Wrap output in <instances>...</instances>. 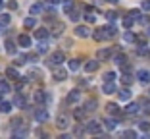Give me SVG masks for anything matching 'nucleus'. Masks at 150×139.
I'll use <instances>...</instances> for the list:
<instances>
[{"mask_svg": "<svg viewBox=\"0 0 150 139\" xmlns=\"http://www.w3.org/2000/svg\"><path fill=\"white\" fill-rule=\"evenodd\" d=\"M66 60V56H64V52H60V50H56V52L50 56V60H48V64L50 66H60V64Z\"/></svg>", "mask_w": 150, "mask_h": 139, "instance_id": "nucleus-1", "label": "nucleus"}, {"mask_svg": "<svg viewBox=\"0 0 150 139\" xmlns=\"http://www.w3.org/2000/svg\"><path fill=\"white\" fill-rule=\"evenodd\" d=\"M79 99H81V93L77 89H73V91H69V93H67L66 103L67 104H77V103H79Z\"/></svg>", "mask_w": 150, "mask_h": 139, "instance_id": "nucleus-2", "label": "nucleus"}, {"mask_svg": "<svg viewBox=\"0 0 150 139\" xmlns=\"http://www.w3.org/2000/svg\"><path fill=\"white\" fill-rule=\"evenodd\" d=\"M67 126H69V118H67L66 114H60V116L56 118V128L58 130H67Z\"/></svg>", "mask_w": 150, "mask_h": 139, "instance_id": "nucleus-3", "label": "nucleus"}, {"mask_svg": "<svg viewBox=\"0 0 150 139\" xmlns=\"http://www.w3.org/2000/svg\"><path fill=\"white\" fill-rule=\"evenodd\" d=\"M75 35L81 37V39H87V37H91V29L87 25H79V27H75Z\"/></svg>", "mask_w": 150, "mask_h": 139, "instance_id": "nucleus-4", "label": "nucleus"}, {"mask_svg": "<svg viewBox=\"0 0 150 139\" xmlns=\"http://www.w3.org/2000/svg\"><path fill=\"white\" fill-rule=\"evenodd\" d=\"M87 131H88V133H93V135H98L102 131V126L98 124V122H88V124H87Z\"/></svg>", "mask_w": 150, "mask_h": 139, "instance_id": "nucleus-5", "label": "nucleus"}, {"mask_svg": "<svg viewBox=\"0 0 150 139\" xmlns=\"http://www.w3.org/2000/svg\"><path fill=\"white\" fill-rule=\"evenodd\" d=\"M93 39H94V41H98V43H100V41H106V39H108V35H106V29H104V27L96 29V31L93 33Z\"/></svg>", "mask_w": 150, "mask_h": 139, "instance_id": "nucleus-6", "label": "nucleus"}, {"mask_svg": "<svg viewBox=\"0 0 150 139\" xmlns=\"http://www.w3.org/2000/svg\"><path fill=\"white\" fill-rule=\"evenodd\" d=\"M18 45H19V46H25V48H29V46H31V37L25 35V33H23V35H19V37H18Z\"/></svg>", "mask_w": 150, "mask_h": 139, "instance_id": "nucleus-7", "label": "nucleus"}, {"mask_svg": "<svg viewBox=\"0 0 150 139\" xmlns=\"http://www.w3.org/2000/svg\"><path fill=\"white\" fill-rule=\"evenodd\" d=\"M35 118H37V122H46L48 120V112H46L44 108H37L35 110Z\"/></svg>", "mask_w": 150, "mask_h": 139, "instance_id": "nucleus-8", "label": "nucleus"}, {"mask_svg": "<svg viewBox=\"0 0 150 139\" xmlns=\"http://www.w3.org/2000/svg\"><path fill=\"white\" fill-rule=\"evenodd\" d=\"M137 77H139L141 83H148V81H150V72H148V70H139Z\"/></svg>", "mask_w": 150, "mask_h": 139, "instance_id": "nucleus-9", "label": "nucleus"}, {"mask_svg": "<svg viewBox=\"0 0 150 139\" xmlns=\"http://www.w3.org/2000/svg\"><path fill=\"white\" fill-rule=\"evenodd\" d=\"M73 116H75V120H77V122H83L85 116H87V110H85V108H75Z\"/></svg>", "mask_w": 150, "mask_h": 139, "instance_id": "nucleus-10", "label": "nucleus"}, {"mask_svg": "<svg viewBox=\"0 0 150 139\" xmlns=\"http://www.w3.org/2000/svg\"><path fill=\"white\" fill-rule=\"evenodd\" d=\"M102 91H104L106 95L115 93V85H114V81H104V87H102Z\"/></svg>", "mask_w": 150, "mask_h": 139, "instance_id": "nucleus-11", "label": "nucleus"}, {"mask_svg": "<svg viewBox=\"0 0 150 139\" xmlns=\"http://www.w3.org/2000/svg\"><path fill=\"white\" fill-rule=\"evenodd\" d=\"M106 110H108V114H110V116H119V114H121V112H119V108H117V104H115V103H110V104L106 106Z\"/></svg>", "mask_w": 150, "mask_h": 139, "instance_id": "nucleus-12", "label": "nucleus"}, {"mask_svg": "<svg viewBox=\"0 0 150 139\" xmlns=\"http://www.w3.org/2000/svg\"><path fill=\"white\" fill-rule=\"evenodd\" d=\"M85 70H87L88 73L96 72V70H98V60H91V62H87V64H85Z\"/></svg>", "mask_w": 150, "mask_h": 139, "instance_id": "nucleus-13", "label": "nucleus"}, {"mask_svg": "<svg viewBox=\"0 0 150 139\" xmlns=\"http://www.w3.org/2000/svg\"><path fill=\"white\" fill-rule=\"evenodd\" d=\"M96 106H98V103H96V99H91V101H87V103H85V110H87V112H93V110H96Z\"/></svg>", "mask_w": 150, "mask_h": 139, "instance_id": "nucleus-14", "label": "nucleus"}, {"mask_svg": "<svg viewBox=\"0 0 150 139\" xmlns=\"http://www.w3.org/2000/svg\"><path fill=\"white\" fill-rule=\"evenodd\" d=\"M67 16H69V19H71V21H79V18H81V14H79V10L75 8V6H73V8L69 10V12H67Z\"/></svg>", "mask_w": 150, "mask_h": 139, "instance_id": "nucleus-15", "label": "nucleus"}, {"mask_svg": "<svg viewBox=\"0 0 150 139\" xmlns=\"http://www.w3.org/2000/svg\"><path fill=\"white\" fill-rule=\"evenodd\" d=\"M35 37H37L39 41L46 39V37H48V29H46V27H40V29H37V31H35Z\"/></svg>", "mask_w": 150, "mask_h": 139, "instance_id": "nucleus-16", "label": "nucleus"}, {"mask_svg": "<svg viewBox=\"0 0 150 139\" xmlns=\"http://www.w3.org/2000/svg\"><path fill=\"white\" fill-rule=\"evenodd\" d=\"M12 104H13V106H18V108H23V106H25V99H23V95H16Z\"/></svg>", "mask_w": 150, "mask_h": 139, "instance_id": "nucleus-17", "label": "nucleus"}, {"mask_svg": "<svg viewBox=\"0 0 150 139\" xmlns=\"http://www.w3.org/2000/svg\"><path fill=\"white\" fill-rule=\"evenodd\" d=\"M117 97H119V101H123V103H125V101L131 99V91H129V89H121V91H117Z\"/></svg>", "mask_w": 150, "mask_h": 139, "instance_id": "nucleus-18", "label": "nucleus"}, {"mask_svg": "<svg viewBox=\"0 0 150 139\" xmlns=\"http://www.w3.org/2000/svg\"><path fill=\"white\" fill-rule=\"evenodd\" d=\"M6 76L10 77V79H19V73H18V70H16V68H6Z\"/></svg>", "mask_w": 150, "mask_h": 139, "instance_id": "nucleus-19", "label": "nucleus"}, {"mask_svg": "<svg viewBox=\"0 0 150 139\" xmlns=\"http://www.w3.org/2000/svg\"><path fill=\"white\" fill-rule=\"evenodd\" d=\"M112 56V50L110 48H102V50H98V60H108Z\"/></svg>", "mask_w": 150, "mask_h": 139, "instance_id": "nucleus-20", "label": "nucleus"}, {"mask_svg": "<svg viewBox=\"0 0 150 139\" xmlns=\"http://www.w3.org/2000/svg\"><path fill=\"white\" fill-rule=\"evenodd\" d=\"M67 66H69L71 72H77V70L81 68V60L79 58H73V60H69V64H67Z\"/></svg>", "mask_w": 150, "mask_h": 139, "instance_id": "nucleus-21", "label": "nucleus"}, {"mask_svg": "<svg viewBox=\"0 0 150 139\" xmlns=\"http://www.w3.org/2000/svg\"><path fill=\"white\" fill-rule=\"evenodd\" d=\"M66 77H67L66 70H54V79H56V81H64Z\"/></svg>", "mask_w": 150, "mask_h": 139, "instance_id": "nucleus-22", "label": "nucleus"}, {"mask_svg": "<svg viewBox=\"0 0 150 139\" xmlns=\"http://www.w3.org/2000/svg\"><path fill=\"white\" fill-rule=\"evenodd\" d=\"M135 43H137L139 46H146V43H148V35H137V37H135Z\"/></svg>", "mask_w": 150, "mask_h": 139, "instance_id": "nucleus-23", "label": "nucleus"}, {"mask_svg": "<svg viewBox=\"0 0 150 139\" xmlns=\"http://www.w3.org/2000/svg\"><path fill=\"white\" fill-rule=\"evenodd\" d=\"M44 99H46V93L44 91H35V95H33V101L35 103H42Z\"/></svg>", "mask_w": 150, "mask_h": 139, "instance_id": "nucleus-24", "label": "nucleus"}, {"mask_svg": "<svg viewBox=\"0 0 150 139\" xmlns=\"http://www.w3.org/2000/svg\"><path fill=\"white\" fill-rule=\"evenodd\" d=\"M115 64H117L119 68L125 66V64H129L127 62V56H125V54H117V56H115Z\"/></svg>", "mask_w": 150, "mask_h": 139, "instance_id": "nucleus-25", "label": "nucleus"}, {"mask_svg": "<svg viewBox=\"0 0 150 139\" xmlns=\"http://www.w3.org/2000/svg\"><path fill=\"white\" fill-rule=\"evenodd\" d=\"M42 10H44L42 4H33L31 8H29V14H31V16H37V14H40Z\"/></svg>", "mask_w": 150, "mask_h": 139, "instance_id": "nucleus-26", "label": "nucleus"}, {"mask_svg": "<svg viewBox=\"0 0 150 139\" xmlns=\"http://www.w3.org/2000/svg\"><path fill=\"white\" fill-rule=\"evenodd\" d=\"M12 110V103H6V101H0V112H10Z\"/></svg>", "mask_w": 150, "mask_h": 139, "instance_id": "nucleus-27", "label": "nucleus"}, {"mask_svg": "<svg viewBox=\"0 0 150 139\" xmlns=\"http://www.w3.org/2000/svg\"><path fill=\"white\" fill-rule=\"evenodd\" d=\"M12 21V16L10 14H0V25H8Z\"/></svg>", "mask_w": 150, "mask_h": 139, "instance_id": "nucleus-28", "label": "nucleus"}, {"mask_svg": "<svg viewBox=\"0 0 150 139\" xmlns=\"http://www.w3.org/2000/svg\"><path fill=\"white\" fill-rule=\"evenodd\" d=\"M35 18H25L23 19V27H25V29H31V27H35Z\"/></svg>", "mask_w": 150, "mask_h": 139, "instance_id": "nucleus-29", "label": "nucleus"}, {"mask_svg": "<svg viewBox=\"0 0 150 139\" xmlns=\"http://www.w3.org/2000/svg\"><path fill=\"white\" fill-rule=\"evenodd\" d=\"M139 110H141L139 104H127V108H125V112H127V114H135V112H139Z\"/></svg>", "mask_w": 150, "mask_h": 139, "instance_id": "nucleus-30", "label": "nucleus"}, {"mask_svg": "<svg viewBox=\"0 0 150 139\" xmlns=\"http://www.w3.org/2000/svg\"><path fill=\"white\" fill-rule=\"evenodd\" d=\"M104 29H106V35H108V39H110V37H115V35H117V29H115V25L104 27Z\"/></svg>", "mask_w": 150, "mask_h": 139, "instance_id": "nucleus-31", "label": "nucleus"}, {"mask_svg": "<svg viewBox=\"0 0 150 139\" xmlns=\"http://www.w3.org/2000/svg\"><path fill=\"white\" fill-rule=\"evenodd\" d=\"M104 124H106V130H114L117 122H115L114 118H106V120H104Z\"/></svg>", "mask_w": 150, "mask_h": 139, "instance_id": "nucleus-32", "label": "nucleus"}, {"mask_svg": "<svg viewBox=\"0 0 150 139\" xmlns=\"http://www.w3.org/2000/svg\"><path fill=\"white\" fill-rule=\"evenodd\" d=\"M133 23H135V19H133L131 16H129V18H123V27H125V29H131Z\"/></svg>", "mask_w": 150, "mask_h": 139, "instance_id": "nucleus-33", "label": "nucleus"}, {"mask_svg": "<svg viewBox=\"0 0 150 139\" xmlns=\"http://www.w3.org/2000/svg\"><path fill=\"white\" fill-rule=\"evenodd\" d=\"M6 50H8V52L10 54H16V45H13V43H12V41H6Z\"/></svg>", "mask_w": 150, "mask_h": 139, "instance_id": "nucleus-34", "label": "nucleus"}, {"mask_svg": "<svg viewBox=\"0 0 150 139\" xmlns=\"http://www.w3.org/2000/svg\"><path fill=\"white\" fill-rule=\"evenodd\" d=\"M121 81H123L125 85H131L133 83V76L131 73H123V76H121Z\"/></svg>", "mask_w": 150, "mask_h": 139, "instance_id": "nucleus-35", "label": "nucleus"}, {"mask_svg": "<svg viewBox=\"0 0 150 139\" xmlns=\"http://www.w3.org/2000/svg\"><path fill=\"white\" fill-rule=\"evenodd\" d=\"M0 93H2V95L10 93V85L6 83V81H0Z\"/></svg>", "mask_w": 150, "mask_h": 139, "instance_id": "nucleus-36", "label": "nucleus"}, {"mask_svg": "<svg viewBox=\"0 0 150 139\" xmlns=\"http://www.w3.org/2000/svg\"><path fill=\"white\" fill-rule=\"evenodd\" d=\"M114 79H115L114 72H106V73H104V81H114Z\"/></svg>", "mask_w": 150, "mask_h": 139, "instance_id": "nucleus-37", "label": "nucleus"}, {"mask_svg": "<svg viewBox=\"0 0 150 139\" xmlns=\"http://www.w3.org/2000/svg\"><path fill=\"white\" fill-rule=\"evenodd\" d=\"M10 124H12L13 128H19V126H21V118H19V116H16L12 122H10Z\"/></svg>", "mask_w": 150, "mask_h": 139, "instance_id": "nucleus-38", "label": "nucleus"}, {"mask_svg": "<svg viewBox=\"0 0 150 139\" xmlns=\"http://www.w3.org/2000/svg\"><path fill=\"white\" fill-rule=\"evenodd\" d=\"M123 41H127V43H133V41H135V35H133V33H125V35H123Z\"/></svg>", "mask_w": 150, "mask_h": 139, "instance_id": "nucleus-39", "label": "nucleus"}, {"mask_svg": "<svg viewBox=\"0 0 150 139\" xmlns=\"http://www.w3.org/2000/svg\"><path fill=\"white\" fill-rule=\"evenodd\" d=\"M39 52H48V45H46L44 41H42V43L39 45Z\"/></svg>", "mask_w": 150, "mask_h": 139, "instance_id": "nucleus-40", "label": "nucleus"}, {"mask_svg": "<svg viewBox=\"0 0 150 139\" xmlns=\"http://www.w3.org/2000/svg\"><path fill=\"white\" fill-rule=\"evenodd\" d=\"M123 137H137V131L127 130V131H123Z\"/></svg>", "mask_w": 150, "mask_h": 139, "instance_id": "nucleus-41", "label": "nucleus"}, {"mask_svg": "<svg viewBox=\"0 0 150 139\" xmlns=\"http://www.w3.org/2000/svg\"><path fill=\"white\" fill-rule=\"evenodd\" d=\"M141 8L144 10V12H150V0H144V2L141 4Z\"/></svg>", "mask_w": 150, "mask_h": 139, "instance_id": "nucleus-42", "label": "nucleus"}, {"mask_svg": "<svg viewBox=\"0 0 150 139\" xmlns=\"http://www.w3.org/2000/svg\"><path fill=\"white\" fill-rule=\"evenodd\" d=\"M129 16H131L133 19H139V18H141V12H139V10H131V14H129Z\"/></svg>", "mask_w": 150, "mask_h": 139, "instance_id": "nucleus-43", "label": "nucleus"}, {"mask_svg": "<svg viewBox=\"0 0 150 139\" xmlns=\"http://www.w3.org/2000/svg\"><path fill=\"white\" fill-rule=\"evenodd\" d=\"M106 18L110 19V21H115V18H117V14H115V12H108V14H106Z\"/></svg>", "mask_w": 150, "mask_h": 139, "instance_id": "nucleus-44", "label": "nucleus"}, {"mask_svg": "<svg viewBox=\"0 0 150 139\" xmlns=\"http://www.w3.org/2000/svg\"><path fill=\"white\" fill-rule=\"evenodd\" d=\"M85 19H87L88 23H94V21H96V18H94L93 14H87V16H85Z\"/></svg>", "mask_w": 150, "mask_h": 139, "instance_id": "nucleus-45", "label": "nucleus"}, {"mask_svg": "<svg viewBox=\"0 0 150 139\" xmlns=\"http://www.w3.org/2000/svg\"><path fill=\"white\" fill-rule=\"evenodd\" d=\"M141 130L142 131H150V124H148V122H142V124H141Z\"/></svg>", "mask_w": 150, "mask_h": 139, "instance_id": "nucleus-46", "label": "nucleus"}, {"mask_svg": "<svg viewBox=\"0 0 150 139\" xmlns=\"http://www.w3.org/2000/svg\"><path fill=\"white\" fill-rule=\"evenodd\" d=\"M142 104H144V112H150V101H142Z\"/></svg>", "mask_w": 150, "mask_h": 139, "instance_id": "nucleus-47", "label": "nucleus"}, {"mask_svg": "<svg viewBox=\"0 0 150 139\" xmlns=\"http://www.w3.org/2000/svg\"><path fill=\"white\" fill-rule=\"evenodd\" d=\"M73 135H83V128H75V130H73Z\"/></svg>", "mask_w": 150, "mask_h": 139, "instance_id": "nucleus-48", "label": "nucleus"}, {"mask_svg": "<svg viewBox=\"0 0 150 139\" xmlns=\"http://www.w3.org/2000/svg\"><path fill=\"white\" fill-rule=\"evenodd\" d=\"M27 130H19V131H13V135H25Z\"/></svg>", "mask_w": 150, "mask_h": 139, "instance_id": "nucleus-49", "label": "nucleus"}, {"mask_svg": "<svg viewBox=\"0 0 150 139\" xmlns=\"http://www.w3.org/2000/svg\"><path fill=\"white\" fill-rule=\"evenodd\" d=\"M8 6H10V10H16V8H18V2H10Z\"/></svg>", "mask_w": 150, "mask_h": 139, "instance_id": "nucleus-50", "label": "nucleus"}, {"mask_svg": "<svg viewBox=\"0 0 150 139\" xmlns=\"http://www.w3.org/2000/svg\"><path fill=\"white\" fill-rule=\"evenodd\" d=\"M4 8V0H0V10Z\"/></svg>", "mask_w": 150, "mask_h": 139, "instance_id": "nucleus-51", "label": "nucleus"}, {"mask_svg": "<svg viewBox=\"0 0 150 139\" xmlns=\"http://www.w3.org/2000/svg\"><path fill=\"white\" fill-rule=\"evenodd\" d=\"M146 35H148V37H150V27H148V31H146Z\"/></svg>", "mask_w": 150, "mask_h": 139, "instance_id": "nucleus-52", "label": "nucleus"}, {"mask_svg": "<svg viewBox=\"0 0 150 139\" xmlns=\"http://www.w3.org/2000/svg\"><path fill=\"white\" fill-rule=\"evenodd\" d=\"M108 2H115V0H108Z\"/></svg>", "mask_w": 150, "mask_h": 139, "instance_id": "nucleus-53", "label": "nucleus"}, {"mask_svg": "<svg viewBox=\"0 0 150 139\" xmlns=\"http://www.w3.org/2000/svg\"><path fill=\"white\" fill-rule=\"evenodd\" d=\"M0 101H2V93H0Z\"/></svg>", "mask_w": 150, "mask_h": 139, "instance_id": "nucleus-54", "label": "nucleus"}]
</instances>
